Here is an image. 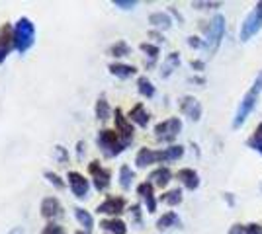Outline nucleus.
I'll use <instances>...</instances> for the list:
<instances>
[{"label":"nucleus","instance_id":"f257e3e1","mask_svg":"<svg viewBox=\"0 0 262 234\" xmlns=\"http://www.w3.org/2000/svg\"><path fill=\"white\" fill-rule=\"evenodd\" d=\"M35 39V28L28 18H20L16 28H14V45L20 53H26L33 45Z\"/></svg>","mask_w":262,"mask_h":234},{"label":"nucleus","instance_id":"f03ea898","mask_svg":"<svg viewBox=\"0 0 262 234\" xmlns=\"http://www.w3.org/2000/svg\"><path fill=\"white\" fill-rule=\"evenodd\" d=\"M98 145H100V148L106 152V156H114V154H120L127 143L121 141L118 131H108V129H106V131H100Z\"/></svg>","mask_w":262,"mask_h":234},{"label":"nucleus","instance_id":"7ed1b4c3","mask_svg":"<svg viewBox=\"0 0 262 234\" xmlns=\"http://www.w3.org/2000/svg\"><path fill=\"white\" fill-rule=\"evenodd\" d=\"M260 90H262V74L256 78L252 90L245 96V100L241 103L239 112H237V117H235V127H239L241 123L247 119V115L252 112V108H254V103H256V98H258V92H260Z\"/></svg>","mask_w":262,"mask_h":234},{"label":"nucleus","instance_id":"20e7f679","mask_svg":"<svg viewBox=\"0 0 262 234\" xmlns=\"http://www.w3.org/2000/svg\"><path fill=\"white\" fill-rule=\"evenodd\" d=\"M180 127H182V123H180V119H176V117H170V119H166V121L159 123V125L155 127L157 139H159V141H172L176 135L180 133Z\"/></svg>","mask_w":262,"mask_h":234},{"label":"nucleus","instance_id":"39448f33","mask_svg":"<svg viewBox=\"0 0 262 234\" xmlns=\"http://www.w3.org/2000/svg\"><path fill=\"white\" fill-rule=\"evenodd\" d=\"M260 25H262V2L260 4H256L254 12L245 20V25H243V30H241V39H249V37H252V35L260 30Z\"/></svg>","mask_w":262,"mask_h":234},{"label":"nucleus","instance_id":"423d86ee","mask_svg":"<svg viewBox=\"0 0 262 234\" xmlns=\"http://www.w3.org/2000/svg\"><path fill=\"white\" fill-rule=\"evenodd\" d=\"M225 20H223V16H215L213 18V22L209 23L208 28V41H209V49H215L221 41V37H223V30H225Z\"/></svg>","mask_w":262,"mask_h":234},{"label":"nucleus","instance_id":"0eeeda50","mask_svg":"<svg viewBox=\"0 0 262 234\" xmlns=\"http://www.w3.org/2000/svg\"><path fill=\"white\" fill-rule=\"evenodd\" d=\"M12 45H14V32H12L10 25L6 23V25L0 28V63L8 57Z\"/></svg>","mask_w":262,"mask_h":234},{"label":"nucleus","instance_id":"6e6552de","mask_svg":"<svg viewBox=\"0 0 262 234\" xmlns=\"http://www.w3.org/2000/svg\"><path fill=\"white\" fill-rule=\"evenodd\" d=\"M90 174H92L94 186L98 190H106L110 186V170H104L98 162H90Z\"/></svg>","mask_w":262,"mask_h":234},{"label":"nucleus","instance_id":"1a4fd4ad","mask_svg":"<svg viewBox=\"0 0 262 234\" xmlns=\"http://www.w3.org/2000/svg\"><path fill=\"white\" fill-rule=\"evenodd\" d=\"M69 184H71V190L77 197H86L88 181L84 179V176H80L78 172H69Z\"/></svg>","mask_w":262,"mask_h":234},{"label":"nucleus","instance_id":"9d476101","mask_svg":"<svg viewBox=\"0 0 262 234\" xmlns=\"http://www.w3.org/2000/svg\"><path fill=\"white\" fill-rule=\"evenodd\" d=\"M159 160H164L163 156V150H151V148H141L139 150V154H137V166H149V164H153V162H159Z\"/></svg>","mask_w":262,"mask_h":234},{"label":"nucleus","instance_id":"9b49d317","mask_svg":"<svg viewBox=\"0 0 262 234\" xmlns=\"http://www.w3.org/2000/svg\"><path fill=\"white\" fill-rule=\"evenodd\" d=\"M123 199L121 197H110V199H106L102 205H98V209L96 211L98 213H108V215H120L121 211H123Z\"/></svg>","mask_w":262,"mask_h":234},{"label":"nucleus","instance_id":"f8f14e48","mask_svg":"<svg viewBox=\"0 0 262 234\" xmlns=\"http://www.w3.org/2000/svg\"><path fill=\"white\" fill-rule=\"evenodd\" d=\"M116 127H118V133L123 137V141L129 143L131 139H133V127H131V123H127V119L121 115L120 110L116 112Z\"/></svg>","mask_w":262,"mask_h":234},{"label":"nucleus","instance_id":"ddd939ff","mask_svg":"<svg viewBox=\"0 0 262 234\" xmlns=\"http://www.w3.org/2000/svg\"><path fill=\"white\" fill-rule=\"evenodd\" d=\"M61 211H63V209H61V203H59V199H55V197H47V199H43V203H41V215L47 217V219L59 217Z\"/></svg>","mask_w":262,"mask_h":234},{"label":"nucleus","instance_id":"4468645a","mask_svg":"<svg viewBox=\"0 0 262 234\" xmlns=\"http://www.w3.org/2000/svg\"><path fill=\"white\" fill-rule=\"evenodd\" d=\"M180 110H182V113H186L190 119H200V113H202L200 103H198L194 98H190V96H186L184 100L180 101Z\"/></svg>","mask_w":262,"mask_h":234},{"label":"nucleus","instance_id":"2eb2a0df","mask_svg":"<svg viewBox=\"0 0 262 234\" xmlns=\"http://www.w3.org/2000/svg\"><path fill=\"white\" fill-rule=\"evenodd\" d=\"M178 179L184 181V186L188 190H196L198 188V174L194 170H180L178 172Z\"/></svg>","mask_w":262,"mask_h":234},{"label":"nucleus","instance_id":"dca6fc26","mask_svg":"<svg viewBox=\"0 0 262 234\" xmlns=\"http://www.w3.org/2000/svg\"><path fill=\"white\" fill-rule=\"evenodd\" d=\"M137 191H139V195H143L145 197V201H147V207H149V211L153 213L155 207H157V203H155V197H153V186L151 184H141L139 188H137Z\"/></svg>","mask_w":262,"mask_h":234},{"label":"nucleus","instance_id":"f3484780","mask_svg":"<svg viewBox=\"0 0 262 234\" xmlns=\"http://www.w3.org/2000/svg\"><path fill=\"white\" fill-rule=\"evenodd\" d=\"M100 226L104 228V230H108L112 234H125V224L118 221V219H108V221H102Z\"/></svg>","mask_w":262,"mask_h":234},{"label":"nucleus","instance_id":"a211bd4d","mask_svg":"<svg viewBox=\"0 0 262 234\" xmlns=\"http://www.w3.org/2000/svg\"><path fill=\"white\" fill-rule=\"evenodd\" d=\"M133 121L137 123V125H141V127H145L147 123H149V113L145 112V108H143L141 103L139 106H135L133 110H131V115H129Z\"/></svg>","mask_w":262,"mask_h":234},{"label":"nucleus","instance_id":"6ab92c4d","mask_svg":"<svg viewBox=\"0 0 262 234\" xmlns=\"http://www.w3.org/2000/svg\"><path fill=\"white\" fill-rule=\"evenodd\" d=\"M110 72H112V74H116V76H120V78H127V76H131V74L135 72V68L129 67V65H120V63H114V65H110Z\"/></svg>","mask_w":262,"mask_h":234},{"label":"nucleus","instance_id":"aec40b11","mask_svg":"<svg viewBox=\"0 0 262 234\" xmlns=\"http://www.w3.org/2000/svg\"><path fill=\"white\" fill-rule=\"evenodd\" d=\"M151 179H153L157 186H166L168 181H170V172L166 170V168H159V170H155L153 174H151Z\"/></svg>","mask_w":262,"mask_h":234},{"label":"nucleus","instance_id":"412c9836","mask_svg":"<svg viewBox=\"0 0 262 234\" xmlns=\"http://www.w3.org/2000/svg\"><path fill=\"white\" fill-rule=\"evenodd\" d=\"M174 224H178V217H176L174 213H166V215H163V217L159 219L157 226L163 230V228H170V226H174Z\"/></svg>","mask_w":262,"mask_h":234},{"label":"nucleus","instance_id":"4be33fe9","mask_svg":"<svg viewBox=\"0 0 262 234\" xmlns=\"http://www.w3.org/2000/svg\"><path fill=\"white\" fill-rule=\"evenodd\" d=\"M75 215H77L78 223L82 224V226H84L86 230H90V228H92V217H90V215H88V213L84 211V209L77 207V209H75Z\"/></svg>","mask_w":262,"mask_h":234},{"label":"nucleus","instance_id":"5701e85b","mask_svg":"<svg viewBox=\"0 0 262 234\" xmlns=\"http://www.w3.org/2000/svg\"><path fill=\"white\" fill-rule=\"evenodd\" d=\"M96 117L98 119H108L110 117V106H108V101L104 100V98H100L98 103H96Z\"/></svg>","mask_w":262,"mask_h":234},{"label":"nucleus","instance_id":"b1692460","mask_svg":"<svg viewBox=\"0 0 262 234\" xmlns=\"http://www.w3.org/2000/svg\"><path fill=\"white\" fill-rule=\"evenodd\" d=\"M163 201L164 203H168V205H178V203L182 201V193H180V190L168 191V193H164L163 195Z\"/></svg>","mask_w":262,"mask_h":234},{"label":"nucleus","instance_id":"393cba45","mask_svg":"<svg viewBox=\"0 0 262 234\" xmlns=\"http://www.w3.org/2000/svg\"><path fill=\"white\" fill-rule=\"evenodd\" d=\"M110 53L114 57H123V55H129V47L125 41H118V43L114 45L112 49H110Z\"/></svg>","mask_w":262,"mask_h":234},{"label":"nucleus","instance_id":"a878e982","mask_svg":"<svg viewBox=\"0 0 262 234\" xmlns=\"http://www.w3.org/2000/svg\"><path fill=\"white\" fill-rule=\"evenodd\" d=\"M137 84H139V92H141L143 96H147V98H151V96H153V94H155L153 84H151V82H149L147 78H139V82H137Z\"/></svg>","mask_w":262,"mask_h":234},{"label":"nucleus","instance_id":"bb28decb","mask_svg":"<svg viewBox=\"0 0 262 234\" xmlns=\"http://www.w3.org/2000/svg\"><path fill=\"white\" fill-rule=\"evenodd\" d=\"M249 145H251L254 150L262 152V123L258 125V129L254 131V137H252L251 141H249Z\"/></svg>","mask_w":262,"mask_h":234},{"label":"nucleus","instance_id":"cd10ccee","mask_svg":"<svg viewBox=\"0 0 262 234\" xmlns=\"http://www.w3.org/2000/svg\"><path fill=\"white\" fill-rule=\"evenodd\" d=\"M120 178H121V186H123V188H129L131 179H133V172H131L127 166H121Z\"/></svg>","mask_w":262,"mask_h":234},{"label":"nucleus","instance_id":"c85d7f7f","mask_svg":"<svg viewBox=\"0 0 262 234\" xmlns=\"http://www.w3.org/2000/svg\"><path fill=\"white\" fill-rule=\"evenodd\" d=\"M151 23H155V25H161V28H168V25H170L168 18H166L164 14H153V16H151Z\"/></svg>","mask_w":262,"mask_h":234},{"label":"nucleus","instance_id":"c756f323","mask_svg":"<svg viewBox=\"0 0 262 234\" xmlns=\"http://www.w3.org/2000/svg\"><path fill=\"white\" fill-rule=\"evenodd\" d=\"M41 234H63V228H61V226H59V224H47V226H45L43 228V232Z\"/></svg>","mask_w":262,"mask_h":234},{"label":"nucleus","instance_id":"7c9ffc66","mask_svg":"<svg viewBox=\"0 0 262 234\" xmlns=\"http://www.w3.org/2000/svg\"><path fill=\"white\" fill-rule=\"evenodd\" d=\"M176 63H178V57H176V53H172V55L168 57V63L164 65V74H170V68L174 67Z\"/></svg>","mask_w":262,"mask_h":234},{"label":"nucleus","instance_id":"2f4dec72","mask_svg":"<svg viewBox=\"0 0 262 234\" xmlns=\"http://www.w3.org/2000/svg\"><path fill=\"white\" fill-rule=\"evenodd\" d=\"M45 178L49 179V181H51V184H55V186H57V188H63V186H65V184H63V181H61V178H59V176H57V174H51V172H47V174H45Z\"/></svg>","mask_w":262,"mask_h":234},{"label":"nucleus","instance_id":"473e14b6","mask_svg":"<svg viewBox=\"0 0 262 234\" xmlns=\"http://www.w3.org/2000/svg\"><path fill=\"white\" fill-rule=\"evenodd\" d=\"M141 49L145 51V53H149L151 57H157V55H159V49H157V47H153V45H149V43H143Z\"/></svg>","mask_w":262,"mask_h":234},{"label":"nucleus","instance_id":"72a5a7b5","mask_svg":"<svg viewBox=\"0 0 262 234\" xmlns=\"http://www.w3.org/2000/svg\"><path fill=\"white\" fill-rule=\"evenodd\" d=\"M114 4H116V6H121V8H125V10H127V8H133V6H135V2H125V0H116Z\"/></svg>","mask_w":262,"mask_h":234},{"label":"nucleus","instance_id":"f704fd0d","mask_svg":"<svg viewBox=\"0 0 262 234\" xmlns=\"http://www.w3.org/2000/svg\"><path fill=\"white\" fill-rule=\"evenodd\" d=\"M247 234H262L260 226H256V224H249V226H247Z\"/></svg>","mask_w":262,"mask_h":234},{"label":"nucleus","instance_id":"c9c22d12","mask_svg":"<svg viewBox=\"0 0 262 234\" xmlns=\"http://www.w3.org/2000/svg\"><path fill=\"white\" fill-rule=\"evenodd\" d=\"M77 234H84V232H77Z\"/></svg>","mask_w":262,"mask_h":234}]
</instances>
